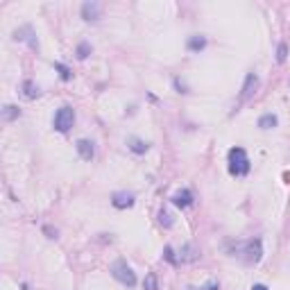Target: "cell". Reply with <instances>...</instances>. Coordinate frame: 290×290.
<instances>
[{"label":"cell","instance_id":"cell-24","mask_svg":"<svg viewBox=\"0 0 290 290\" xmlns=\"http://www.w3.org/2000/svg\"><path fill=\"white\" fill-rule=\"evenodd\" d=\"M45 234H50V238H57V231H52V229H50V227H45Z\"/></svg>","mask_w":290,"mask_h":290},{"label":"cell","instance_id":"cell-9","mask_svg":"<svg viewBox=\"0 0 290 290\" xmlns=\"http://www.w3.org/2000/svg\"><path fill=\"white\" fill-rule=\"evenodd\" d=\"M256 86H258V77L254 75V72H247V77H245V84H243V91H240V98L247 100L249 95L256 91Z\"/></svg>","mask_w":290,"mask_h":290},{"label":"cell","instance_id":"cell-25","mask_svg":"<svg viewBox=\"0 0 290 290\" xmlns=\"http://www.w3.org/2000/svg\"><path fill=\"white\" fill-rule=\"evenodd\" d=\"M252 290H267V288H265L263 283H254V285H252Z\"/></svg>","mask_w":290,"mask_h":290},{"label":"cell","instance_id":"cell-2","mask_svg":"<svg viewBox=\"0 0 290 290\" xmlns=\"http://www.w3.org/2000/svg\"><path fill=\"white\" fill-rule=\"evenodd\" d=\"M111 274L116 281H120L122 285H127V288H131V285H136V274L134 270H131L129 265H127L125 261H116L111 265Z\"/></svg>","mask_w":290,"mask_h":290},{"label":"cell","instance_id":"cell-14","mask_svg":"<svg viewBox=\"0 0 290 290\" xmlns=\"http://www.w3.org/2000/svg\"><path fill=\"white\" fill-rule=\"evenodd\" d=\"M143 288H145V290H159V281H157V274H154V272H150V274H145Z\"/></svg>","mask_w":290,"mask_h":290},{"label":"cell","instance_id":"cell-3","mask_svg":"<svg viewBox=\"0 0 290 290\" xmlns=\"http://www.w3.org/2000/svg\"><path fill=\"white\" fill-rule=\"evenodd\" d=\"M263 256V243L261 238H252L247 240V243L243 245V258L245 263H249V265H254V263H258Z\"/></svg>","mask_w":290,"mask_h":290},{"label":"cell","instance_id":"cell-8","mask_svg":"<svg viewBox=\"0 0 290 290\" xmlns=\"http://www.w3.org/2000/svg\"><path fill=\"white\" fill-rule=\"evenodd\" d=\"M32 36H34V30H32L30 25H25V27H18L16 32H14V39L16 41H27V43L32 45V48H39V41L36 39H32Z\"/></svg>","mask_w":290,"mask_h":290},{"label":"cell","instance_id":"cell-19","mask_svg":"<svg viewBox=\"0 0 290 290\" xmlns=\"http://www.w3.org/2000/svg\"><path fill=\"white\" fill-rule=\"evenodd\" d=\"M89 52H91V45L89 43H80V45H77V57H80V59H86V57H89Z\"/></svg>","mask_w":290,"mask_h":290},{"label":"cell","instance_id":"cell-5","mask_svg":"<svg viewBox=\"0 0 290 290\" xmlns=\"http://www.w3.org/2000/svg\"><path fill=\"white\" fill-rule=\"evenodd\" d=\"M100 14H102V5L95 3V0L82 5V18H84V21H98Z\"/></svg>","mask_w":290,"mask_h":290},{"label":"cell","instance_id":"cell-23","mask_svg":"<svg viewBox=\"0 0 290 290\" xmlns=\"http://www.w3.org/2000/svg\"><path fill=\"white\" fill-rule=\"evenodd\" d=\"M193 290H218V283H208V285H202V288H193Z\"/></svg>","mask_w":290,"mask_h":290},{"label":"cell","instance_id":"cell-12","mask_svg":"<svg viewBox=\"0 0 290 290\" xmlns=\"http://www.w3.org/2000/svg\"><path fill=\"white\" fill-rule=\"evenodd\" d=\"M274 125H276L274 113H265V116L258 118V127H261V129H270V127H274Z\"/></svg>","mask_w":290,"mask_h":290},{"label":"cell","instance_id":"cell-11","mask_svg":"<svg viewBox=\"0 0 290 290\" xmlns=\"http://www.w3.org/2000/svg\"><path fill=\"white\" fill-rule=\"evenodd\" d=\"M197 247H195V245H184V247H181V252H179V263H190V261H195V258H197Z\"/></svg>","mask_w":290,"mask_h":290},{"label":"cell","instance_id":"cell-21","mask_svg":"<svg viewBox=\"0 0 290 290\" xmlns=\"http://www.w3.org/2000/svg\"><path fill=\"white\" fill-rule=\"evenodd\" d=\"M54 68H57L59 72H61V80H70V70H68L63 63H54Z\"/></svg>","mask_w":290,"mask_h":290},{"label":"cell","instance_id":"cell-6","mask_svg":"<svg viewBox=\"0 0 290 290\" xmlns=\"http://www.w3.org/2000/svg\"><path fill=\"white\" fill-rule=\"evenodd\" d=\"M111 204H113L116 208H129L131 204H134V193H125V190H118V193H113Z\"/></svg>","mask_w":290,"mask_h":290},{"label":"cell","instance_id":"cell-1","mask_svg":"<svg viewBox=\"0 0 290 290\" xmlns=\"http://www.w3.org/2000/svg\"><path fill=\"white\" fill-rule=\"evenodd\" d=\"M229 172L234 177H245L249 172V159L243 148H231L229 150Z\"/></svg>","mask_w":290,"mask_h":290},{"label":"cell","instance_id":"cell-10","mask_svg":"<svg viewBox=\"0 0 290 290\" xmlns=\"http://www.w3.org/2000/svg\"><path fill=\"white\" fill-rule=\"evenodd\" d=\"M77 152H80V157L84 159V161H91L93 154H95V148H93V143H91L89 138H80L77 140Z\"/></svg>","mask_w":290,"mask_h":290},{"label":"cell","instance_id":"cell-22","mask_svg":"<svg viewBox=\"0 0 290 290\" xmlns=\"http://www.w3.org/2000/svg\"><path fill=\"white\" fill-rule=\"evenodd\" d=\"M285 50H288V48L281 43V45H279V54H276V59H279V61H285Z\"/></svg>","mask_w":290,"mask_h":290},{"label":"cell","instance_id":"cell-13","mask_svg":"<svg viewBox=\"0 0 290 290\" xmlns=\"http://www.w3.org/2000/svg\"><path fill=\"white\" fill-rule=\"evenodd\" d=\"M148 148H150V145L143 143V140H138V138H131V140H129V150H131V152H136V154L148 152Z\"/></svg>","mask_w":290,"mask_h":290},{"label":"cell","instance_id":"cell-7","mask_svg":"<svg viewBox=\"0 0 290 290\" xmlns=\"http://www.w3.org/2000/svg\"><path fill=\"white\" fill-rule=\"evenodd\" d=\"M172 204H175V206H179V208H188L190 204H193V193H190L188 188L177 190V193L172 195Z\"/></svg>","mask_w":290,"mask_h":290},{"label":"cell","instance_id":"cell-15","mask_svg":"<svg viewBox=\"0 0 290 290\" xmlns=\"http://www.w3.org/2000/svg\"><path fill=\"white\" fill-rule=\"evenodd\" d=\"M23 95H25L27 100H32V98H36V95H39V89H36L32 82H25V84H23Z\"/></svg>","mask_w":290,"mask_h":290},{"label":"cell","instance_id":"cell-17","mask_svg":"<svg viewBox=\"0 0 290 290\" xmlns=\"http://www.w3.org/2000/svg\"><path fill=\"white\" fill-rule=\"evenodd\" d=\"M204 45H206V39H204V36H193V39L188 41V48L190 50H202Z\"/></svg>","mask_w":290,"mask_h":290},{"label":"cell","instance_id":"cell-16","mask_svg":"<svg viewBox=\"0 0 290 290\" xmlns=\"http://www.w3.org/2000/svg\"><path fill=\"white\" fill-rule=\"evenodd\" d=\"M18 113H21V111H18V109L16 107H14V104H7V107H5L3 109V118H5V120H14V118H18Z\"/></svg>","mask_w":290,"mask_h":290},{"label":"cell","instance_id":"cell-20","mask_svg":"<svg viewBox=\"0 0 290 290\" xmlns=\"http://www.w3.org/2000/svg\"><path fill=\"white\" fill-rule=\"evenodd\" d=\"M163 256H166L172 265H179V258L175 256V249H172V247H166V254H163Z\"/></svg>","mask_w":290,"mask_h":290},{"label":"cell","instance_id":"cell-18","mask_svg":"<svg viewBox=\"0 0 290 290\" xmlns=\"http://www.w3.org/2000/svg\"><path fill=\"white\" fill-rule=\"evenodd\" d=\"M159 222H161L163 227H172V215H170V211L161 208V211H159Z\"/></svg>","mask_w":290,"mask_h":290},{"label":"cell","instance_id":"cell-4","mask_svg":"<svg viewBox=\"0 0 290 290\" xmlns=\"http://www.w3.org/2000/svg\"><path fill=\"white\" fill-rule=\"evenodd\" d=\"M72 122H75V111H72V107H68V104L54 113V129L57 131H68L72 127Z\"/></svg>","mask_w":290,"mask_h":290}]
</instances>
